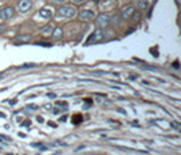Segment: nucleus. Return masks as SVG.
<instances>
[{
  "label": "nucleus",
  "mask_w": 181,
  "mask_h": 155,
  "mask_svg": "<svg viewBox=\"0 0 181 155\" xmlns=\"http://www.w3.org/2000/svg\"><path fill=\"white\" fill-rule=\"evenodd\" d=\"M76 14H78V11H76V8L74 7V6H71V4H68V6H63V7L59 8V15L63 18H74L76 17Z\"/></svg>",
  "instance_id": "f257e3e1"
},
{
  "label": "nucleus",
  "mask_w": 181,
  "mask_h": 155,
  "mask_svg": "<svg viewBox=\"0 0 181 155\" xmlns=\"http://www.w3.org/2000/svg\"><path fill=\"white\" fill-rule=\"evenodd\" d=\"M102 39H103V30L101 27H98L97 30H94V32L91 33V35L89 37V39H87V42L86 44L100 42V41H102Z\"/></svg>",
  "instance_id": "f03ea898"
},
{
  "label": "nucleus",
  "mask_w": 181,
  "mask_h": 155,
  "mask_svg": "<svg viewBox=\"0 0 181 155\" xmlns=\"http://www.w3.org/2000/svg\"><path fill=\"white\" fill-rule=\"evenodd\" d=\"M96 23L100 26V27H106V26L110 23V15L106 14V12L100 14L98 17H97V19H96Z\"/></svg>",
  "instance_id": "7ed1b4c3"
},
{
  "label": "nucleus",
  "mask_w": 181,
  "mask_h": 155,
  "mask_svg": "<svg viewBox=\"0 0 181 155\" xmlns=\"http://www.w3.org/2000/svg\"><path fill=\"white\" fill-rule=\"evenodd\" d=\"M15 15V10L12 7H3L0 10V19L1 21H7V19H11V18Z\"/></svg>",
  "instance_id": "20e7f679"
},
{
  "label": "nucleus",
  "mask_w": 181,
  "mask_h": 155,
  "mask_svg": "<svg viewBox=\"0 0 181 155\" xmlns=\"http://www.w3.org/2000/svg\"><path fill=\"white\" fill-rule=\"evenodd\" d=\"M135 11H136V10H135V7L129 4V6H127V7H124L123 10H121L120 17L123 18V19H125V21H127V19H131L132 15H134V12H135Z\"/></svg>",
  "instance_id": "39448f33"
},
{
  "label": "nucleus",
  "mask_w": 181,
  "mask_h": 155,
  "mask_svg": "<svg viewBox=\"0 0 181 155\" xmlns=\"http://www.w3.org/2000/svg\"><path fill=\"white\" fill-rule=\"evenodd\" d=\"M32 6H33L32 0H19L18 11L19 12H22V14H25V12H27V11L32 8Z\"/></svg>",
  "instance_id": "423d86ee"
},
{
  "label": "nucleus",
  "mask_w": 181,
  "mask_h": 155,
  "mask_svg": "<svg viewBox=\"0 0 181 155\" xmlns=\"http://www.w3.org/2000/svg\"><path fill=\"white\" fill-rule=\"evenodd\" d=\"M94 17H96V12L93 10H82L79 12V18L82 21H91L94 19Z\"/></svg>",
  "instance_id": "0eeeda50"
},
{
  "label": "nucleus",
  "mask_w": 181,
  "mask_h": 155,
  "mask_svg": "<svg viewBox=\"0 0 181 155\" xmlns=\"http://www.w3.org/2000/svg\"><path fill=\"white\" fill-rule=\"evenodd\" d=\"M63 35H64V32H63V29H61V27L53 29V32H52V38H53V39L59 41V39L63 38Z\"/></svg>",
  "instance_id": "6e6552de"
},
{
  "label": "nucleus",
  "mask_w": 181,
  "mask_h": 155,
  "mask_svg": "<svg viewBox=\"0 0 181 155\" xmlns=\"http://www.w3.org/2000/svg\"><path fill=\"white\" fill-rule=\"evenodd\" d=\"M30 39H32V35L21 34V35H18V37L15 38V42H17V44H26V42H29Z\"/></svg>",
  "instance_id": "1a4fd4ad"
},
{
  "label": "nucleus",
  "mask_w": 181,
  "mask_h": 155,
  "mask_svg": "<svg viewBox=\"0 0 181 155\" xmlns=\"http://www.w3.org/2000/svg\"><path fill=\"white\" fill-rule=\"evenodd\" d=\"M151 6V0H138V8L139 10H149Z\"/></svg>",
  "instance_id": "9d476101"
},
{
  "label": "nucleus",
  "mask_w": 181,
  "mask_h": 155,
  "mask_svg": "<svg viewBox=\"0 0 181 155\" xmlns=\"http://www.w3.org/2000/svg\"><path fill=\"white\" fill-rule=\"evenodd\" d=\"M40 17L44 18V19H49L52 17V10L49 8H42V10H40Z\"/></svg>",
  "instance_id": "9b49d317"
},
{
  "label": "nucleus",
  "mask_w": 181,
  "mask_h": 155,
  "mask_svg": "<svg viewBox=\"0 0 181 155\" xmlns=\"http://www.w3.org/2000/svg\"><path fill=\"white\" fill-rule=\"evenodd\" d=\"M52 32H53V27H52L50 25L44 26V27L40 29V33H41V34H44V35H50V34H52Z\"/></svg>",
  "instance_id": "f8f14e48"
},
{
  "label": "nucleus",
  "mask_w": 181,
  "mask_h": 155,
  "mask_svg": "<svg viewBox=\"0 0 181 155\" xmlns=\"http://www.w3.org/2000/svg\"><path fill=\"white\" fill-rule=\"evenodd\" d=\"M116 148H119V150H121V151H128V152H140L138 151V150H135V148H129V147H121V146H117Z\"/></svg>",
  "instance_id": "ddd939ff"
},
{
  "label": "nucleus",
  "mask_w": 181,
  "mask_h": 155,
  "mask_svg": "<svg viewBox=\"0 0 181 155\" xmlns=\"http://www.w3.org/2000/svg\"><path fill=\"white\" fill-rule=\"evenodd\" d=\"M80 121H83V117H82L80 114H75V116H72V123L74 124H79Z\"/></svg>",
  "instance_id": "4468645a"
},
{
  "label": "nucleus",
  "mask_w": 181,
  "mask_h": 155,
  "mask_svg": "<svg viewBox=\"0 0 181 155\" xmlns=\"http://www.w3.org/2000/svg\"><path fill=\"white\" fill-rule=\"evenodd\" d=\"M170 128L176 129L177 132L181 129V127H180V124H178V121H170Z\"/></svg>",
  "instance_id": "2eb2a0df"
},
{
  "label": "nucleus",
  "mask_w": 181,
  "mask_h": 155,
  "mask_svg": "<svg viewBox=\"0 0 181 155\" xmlns=\"http://www.w3.org/2000/svg\"><path fill=\"white\" fill-rule=\"evenodd\" d=\"M38 109V106L34 105V103H30V105L26 106V110H37Z\"/></svg>",
  "instance_id": "dca6fc26"
},
{
  "label": "nucleus",
  "mask_w": 181,
  "mask_h": 155,
  "mask_svg": "<svg viewBox=\"0 0 181 155\" xmlns=\"http://www.w3.org/2000/svg\"><path fill=\"white\" fill-rule=\"evenodd\" d=\"M36 45H38V46H45V48H49V46H52V44H49V42H37Z\"/></svg>",
  "instance_id": "f3484780"
},
{
  "label": "nucleus",
  "mask_w": 181,
  "mask_h": 155,
  "mask_svg": "<svg viewBox=\"0 0 181 155\" xmlns=\"http://www.w3.org/2000/svg\"><path fill=\"white\" fill-rule=\"evenodd\" d=\"M33 146H34V147H40V150H42V151H44V150H46V146L41 144V143H34Z\"/></svg>",
  "instance_id": "a211bd4d"
},
{
  "label": "nucleus",
  "mask_w": 181,
  "mask_h": 155,
  "mask_svg": "<svg viewBox=\"0 0 181 155\" xmlns=\"http://www.w3.org/2000/svg\"><path fill=\"white\" fill-rule=\"evenodd\" d=\"M132 18L135 19V21H140V12H134V15H132Z\"/></svg>",
  "instance_id": "6ab92c4d"
},
{
  "label": "nucleus",
  "mask_w": 181,
  "mask_h": 155,
  "mask_svg": "<svg viewBox=\"0 0 181 155\" xmlns=\"http://www.w3.org/2000/svg\"><path fill=\"white\" fill-rule=\"evenodd\" d=\"M34 67H36V64H23L19 68H34Z\"/></svg>",
  "instance_id": "aec40b11"
},
{
  "label": "nucleus",
  "mask_w": 181,
  "mask_h": 155,
  "mask_svg": "<svg viewBox=\"0 0 181 155\" xmlns=\"http://www.w3.org/2000/svg\"><path fill=\"white\" fill-rule=\"evenodd\" d=\"M22 125H23V127H30V125H32V121L30 120H23Z\"/></svg>",
  "instance_id": "412c9836"
},
{
  "label": "nucleus",
  "mask_w": 181,
  "mask_h": 155,
  "mask_svg": "<svg viewBox=\"0 0 181 155\" xmlns=\"http://www.w3.org/2000/svg\"><path fill=\"white\" fill-rule=\"evenodd\" d=\"M173 68H174V70H178V68H180V63H178L177 60L173 63Z\"/></svg>",
  "instance_id": "4be33fe9"
},
{
  "label": "nucleus",
  "mask_w": 181,
  "mask_h": 155,
  "mask_svg": "<svg viewBox=\"0 0 181 155\" xmlns=\"http://www.w3.org/2000/svg\"><path fill=\"white\" fill-rule=\"evenodd\" d=\"M6 29H7L6 25H0V34H3V33L6 32Z\"/></svg>",
  "instance_id": "5701e85b"
},
{
  "label": "nucleus",
  "mask_w": 181,
  "mask_h": 155,
  "mask_svg": "<svg viewBox=\"0 0 181 155\" xmlns=\"http://www.w3.org/2000/svg\"><path fill=\"white\" fill-rule=\"evenodd\" d=\"M113 22H114V25H119V23H120V19H119V17H113Z\"/></svg>",
  "instance_id": "b1692460"
},
{
  "label": "nucleus",
  "mask_w": 181,
  "mask_h": 155,
  "mask_svg": "<svg viewBox=\"0 0 181 155\" xmlns=\"http://www.w3.org/2000/svg\"><path fill=\"white\" fill-rule=\"evenodd\" d=\"M57 106H63V108H67V102H57Z\"/></svg>",
  "instance_id": "393cba45"
},
{
  "label": "nucleus",
  "mask_w": 181,
  "mask_h": 155,
  "mask_svg": "<svg viewBox=\"0 0 181 155\" xmlns=\"http://www.w3.org/2000/svg\"><path fill=\"white\" fill-rule=\"evenodd\" d=\"M59 113H60V109H59V108H55V109H53V114H59Z\"/></svg>",
  "instance_id": "a878e982"
},
{
  "label": "nucleus",
  "mask_w": 181,
  "mask_h": 155,
  "mask_svg": "<svg viewBox=\"0 0 181 155\" xmlns=\"http://www.w3.org/2000/svg\"><path fill=\"white\" fill-rule=\"evenodd\" d=\"M48 97H49V98H55L56 94H55V93H48Z\"/></svg>",
  "instance_id": "bb28decb"
},
{
  "label": "nucleus",
  "mask_w": 181,
  "mask_h": 155,
  "mask_svg": "<svg viewBox=\"0 0 181 155\" xmlns=\"http://www.w3.org/2000/svg\"><path fill=\"white\" fill-rule=\"evenodd\" d=\"M37 121H38V123H44V118L41 116H38V117H37Z\"/></svg>",
  "instance_id": "cd10ccee"
},
{
  "label": "nucleus",
  "mask_w": 181,
  "mask_h": 155,
  "mask_svg": "<svg viewBox=\"0 0 181 155\" xmlns=\"http://www.w3.org/2000/svg\"><path fill=\"white\" fill-rule=\"evenodd\" d=\"M72 1H74V3H76V4H79V3H83L85 0H72Z\"/></svg>",
  "instance_id": "c85d7f7f"
},
{
  "label": "nucleus",
  "mask_w": 181,
  "mask_h": 155,
  "mask_svg": "<svg viewBox=\"0 0 181 155\" xmlns=\"http://www.w3.org/2000/svg\"><path fill=\"white\" fill-rule=\"evenodd\" d=\"M48 124H49V127H56V124H53V123H50V121H49V123H48Z\"/></svg>",
  "instance_id": "c756f323"
},
{
  "label": "nucleus",
  "mask_w": 181,
  "mask_h": 155,
  "mask_svg": "<svg viewBox=\"0 0 181 155\" xmlns=\"http://www.w3.org/2000/svg\"><path fill=\"white\" fill-rule=\"evenodd\" d=\"M65 120H67V116H63V117L60 118V121H65Z\"/></svg>",
  "instance_id": "7c9ffc66"
},
{
  "label": "nucleus",
  "mask_w": 181,
  "mask_h": 155,
  "mask_svg": "<svg viewBox=\"0 0 181 155\" xmlns=\"http://www.w3.org/2000/svg\"><path fill=\"white\" fill-rule=\"evenodd\" d=\"M63 0H53V3H61Z\"/></svg>",
  "instance_id": "2f4dec72"
},
{
  "label": "nucleus",
  "mask_w": 181,
  "mask_h": 155,
  "mask_svg": "<svg viewBox=\"0 0 181 155\" xmlns=\"http://www.w3.org/2000/svg\"><path fill=\"white\" fill-rule=\"evenodd\" d=\"M176 3H177V4H180V3H181V0H176Z\"/></svg>",
  "instance_id": "473e14b6"
},
{
  "label": "nucleus",
  "mask_w": 181,
  "mask_h": 155,
  "mask_svg": "<svg viewBox=\"0 0 181 155\" xmlns=\"http://www.w3.org/2000/svg\"><path fill=\"white\" fill-rule=\"evenodd\" d=\"M0 117H4V114H3V113H0Z\"/></svg>",
  "instance_id": "72a5a7b5"
},
{
  "label": "nucleus",
  "mask_w": 181,
  "mask_h": 155,
  "mask_svg": "<svg viewBox=\"0 0 181 155\" xmlns=\"http://www.w3.org/2000/svg\"><path fill=\"white\" fill-rule=\"evenodd\" d=\"M1 78H3V75H1V74H0V79H1Z\"/></svg>",
  "instance_id": "f704fd0d"
},
{
  "label": "nucleus",
  "mask_w": 181,
  "mask_h": 155,
  "mask_svg": "<svg viewBox=\"0 0 181 155\" xmlns=\"http://www.w3.org/2000/svg\"><path fill=\"white\" fill-rule=\"evenodd\" d=\"M7 155H12V154H7Z\"/></svg>",
  "instance_id": "c9c22d12"
}]
</instances>
